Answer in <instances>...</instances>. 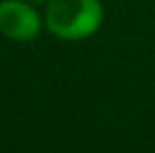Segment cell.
<instances>
[{
    "label": "cell",
    "mask_w": 155,
    "mask_h": 153,
    "mask_svg": "<svg viewBox=\"0 0 155 153\" xmlns=\"http://www.w3.org/2000/svg\"><path fill=\"white\" fill-rule=\"evenodd\" d=\"M103 23V4L99 0H51L46 27L61 40H84Z\"/></svg>",
    "instance_id": "cell-1"
},
{
    "label": "cell",
    "mask_w": 155,
    "mask_h": 153,
    "mask_svg": "<svg viewBox=\"0 0 155 153\" xmlns=\"http://www.w3.org/2000/svg\"><path fill=\"white\" fill-rule=\"evenodd\" d=\"M40 15L34 6L21 0H2L0 2V34L17 40L27 42L40 34Z\"/></svg>",
    "instance_id": "cell-2"
},
{
    "label": "cell",
    "mask_w": 155,
    "mask_h": 153,
    "mask_svg": "<svg viewBox=\"0 0 155 153\" xmlns=\"http://www.w3.org/2000/svg\"><path fill=\"white\" fill-rule=\"evenodd\" d=\"M31 2H40V0H31Z\"/></svg>",
    "instance_id": "cell-3"
}]
</instances>
